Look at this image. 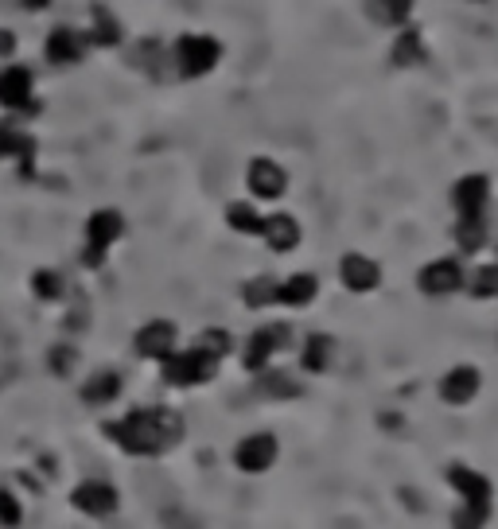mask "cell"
<instances>
[{"instance_id":"obj_1","label":"cell","mask_w":498,"mask_h":529,"mask_svg":"<svg viewBox=\"0 0 498 529\" xmlns=\"http://www.w3.org/2000/svg\"><path fill=\"white\" fill-rule=\"evenodd\" d=\"M187 424L176 409L168 405H148V409H133L121 421H106V436L125 452L137 459H156L164 452H172L183 440Z\"/></svg>"},{"instance_id":"obj_2","label":"cell","mask_w":498,"mask_h":529,"mask_svg":"<svg viewBox=\"0 0 498 529\" xmlns=\"http://www.w3.org/2000/svg\"><path fill=\"white\" fill-rule=\"evenodd\" d=\"M121 234H125V214H121V211L102 207V211L90 214V218H86V246H82V265L98 269V265L106 261L109 249L121 242Z\"/></svg>"},{"instance_id":"obj_3","label":"cell","mask_w":498,"mask_h":529,"mask_svg":"<svg viewBox=\"0 0 498 529\" xmlns=\"http://www.w3.org/2000/svg\"><path fill=\"white\" fill-rule=\"evenodd\" d=\"M214 374H218V362H214L211 354L195 351V347L168 354V358L160 362V378H164L168 386H176V389L207 386Z\"/></svg>"},{"instance_id":"obj_4","label":"cell","mask_w":498,"mask_h":529,"mask_svg":"<svg viewBox=\"0 0 498 529\" xmlns=\"http://www.w3.org/2000/svg\"><path fill=\"white\" fill-rule=\"evenodd\" d=\"M218 59H222V43L214 36H199V32H187V36L176 39V47H172V63H176V71L183 78H203V74H211L218 67Z\"/></svg>"},{"instance_id":"obj_5","label":"cell","mask_w":498,"mask_h":529,"mask_svg":"<svg viewBox=\"0 0 498 529\" xmlns=\"http://www.w3.org/2000/svg\"><path fill=\"white\" fill-rule=\"evenodd\" d=\"M296 339H292V327L288 323H269V327H257L246 339V351H242V366L249 374H265L269 362L281 351H292Z\"/></svg>"},{"instance_id":"obj_6","label":"cell","mask_w":498,"mask_h":529,"mask_svg":"<svg viewBox=\"0 0 498 529\" xmlns=\"http://www.w3.org/2000/svg\"><path fill=\"white\" fill-rule=\"evenodd\" d=\"M234 467L242 475H265L277 459H281V440L273 432H249L234 444Z\"/></svg>"},{"instance_id":"obj_7","label":"cell","mask_w":498,"mask_h":529,"mask_svg":"<svg viewBox=\"0 0 498 529\" xmlns=\"http://www.w3.org/2000/svg\"><path fill=\"white\" fill-rule=\"evenodd\" d=\"M246 187L257 203H277L288 191V172L269 156H253L246 168Z\"/></svg>"},{"instance_id":"obj_8","label":"cell","mask_w":498,"mask_h":529,"mask_svg":"<svg viewBox=\"0 0 498 529\" xmlns=\"http://www.w3.org/2000/svg\"><path fill=\"white\" fill-rule=\"evenodd\" d=\"M0 109H8V113H39L36 74L28 67H4L0 71Z\"/></svg>"},{"instance_id":"obj_9","label":"cell","mask_w":498,"mask_h":529,"mask_svg":"<svg viewBox=\"0 0 498 529\" xmlns=\"http://www.w3.org/2000/svg\"><path fill=\"white\" fill-rule=\"evenodd\" d=\"M71 506L86 518H109V514H117L121 494L106 479H82L71 491Z\"/></svg>"},{"instance_id":"obj_10","label":"cell","mask_w":498,"mask_h":529,"mask_svg":"<svg viewBox=\"0 0 498 529\" xmlns=\"http://www.w3.org/2000/svg\"><path fill=\"white\" fill-rule=\"evenodd\" d=\"M463 284H467V273H463L460 257H436L417 273V288L425 296H452V292H460Z\"/></svg>"},{"instance_id":"obj_11","label":"cell","mask_w":498,"mask_h":529,"mask_svg":"<svg viewBox=\"0 0 498 529\" xmlns=\"http://www.w3.org/2000/svg\"><path fill=\"white\" fill-rule=\"evenodd\" d=\"M179 331L172 319H148L144 327H137L133 335V351L141 358H152V362H164L168 354H176L179 347Z\"/></svg>"},{"instance_id":"obj_12","label":"cell","mask_w":498,"mask_h":529,"mask_svg":"<svg viewBox=\"0 0 498 529\" xmlns=\"http://www.w3.org/2000/svg\"><path fill=\"white\" fill-rule=\"evenodd\" d=\"M487 203H491V179L483 172H471V176H460L456 187H452V211L456 218H479L487 214Z\"/></svg>"},{"instance_id":"obj_13","label":"cell","mask_w":498,"mask_h":529,"mask_svg":"<svg viewBox=\"0 0 498 529\" xmlns=\"http://www.w3.org/2000/svg\"><path fill=\"white\" fill-rule=\"evenodd\" d=\"M479 389H483V374L471 366V362H460V366H452L444 378H440V401L444 405H471L475 397H479Z\"/></svg>"},{"instance_id":"obj_14","label":"cell","mask_w":498,"mask_h":529,"mask_svg":"<svg viewBox=\"0 0 498 529\" xmlns=\"http://www.w3.org/2000/svg\"><path fill=\"white\" fill-rule=\"evenodd\" d=\"M339 281H343L347 292L366 296V292H374V288L382 284V269H378V261L366 257V253H347V257L339 261Z\"/></svg>"},{"instance_id":"obj_15","label":"cell","mask_w":498,"mask_h":529,"mask_svg":"<svg viewBox=\"0 0 498 529\" xmlns=\"http://www.w3.org/2000/svg\"><path fill=\"white\" fill-rule=\"evenodd\" d=\"M86 51H90V39H86V32H74V28H55V32L47 36V43H43L47 63H55V67H74V63H82Z\"/></svg>"},{"instance_id":"obj_16","label":"cell","mask_w":498,"mask_h":529,"mask_svg":"<svg viewBox=\"0 0 498 529\" xmlns=\"http://www.w3.org/2000/svg\"><path fill=\"white\" fill-rule=\"evenodd\" d=\"M444 479H448L452 491L460 494V502H491V498H495L491 479H487L483 471L467 467V463H452V467L444 471Z\"/></svg>"},{"instance_id":"obj_17","label":"cell","mask_w":498,"mask_h":529,"mask_svg":"<svg viewBox=\"0 0 498 529\" xmlns=\"http://www.w3.org/2000/svg\"><path fill=\"white\" fill-rule=\"evenodd\" d=\"M300 238H304V230H300V222H296L292 214H285V211L265 214V222H261V242L273 249V253H292V249L300 246Z\"/></svg>"},{"instance_id":"obj_18","label":"cell","mask_w":498,"mask_h":529,"mask_svg":"<svg viewBox=\"0 0 498 529\" xmlns=\"http://www.w3.org/2000/svg\"><path fill=\"white\" fill-rule=\"evenodd\" d=\"M0 160H20V168L32 176V160H36V137L24 133L20 125L4 121L0 125Z\"/></svg>"},{"instance_id":"obj_19","label":"cell","mask_w":498,"mask_h":529,"mask_svg":"<svg viewBox=\"0 0 498 529\" xmlns=\"http://www.w3.org/2000/svg\"><path fill=\"white\" fill-rule=\"evenodd\" d=\"M316 296H320V281L312 273H292L277 288V304L281 308H308V304H316Z\"/></svg>"},{"instance_id":"obj_20","label":"cell","mask_w":498,"mask_h":529,"mask_svg":"<svg viewBox=\"0 0 498 529\" xmlns=\"http://www.w3.org/2000/svg\"><path fill=\"white\" fill-rule=\"evenodd\" d=\"M121 389H125V382H121L117 370H98L82 382V401L86 405H113L121 397Z\"/></svg>"},{"instance_id":"obj_21","label":"cell","mask_w":498,"mask_h":529,"mask_svg":"<svg viewBox=\"0 0 498 529\" xmlns=\"http://www.w3.org/2000/svg\"><path fill=\"white\" fill-rule=\"evenodd\" d=\"M90 20H94V24L86 28L90 47H117V43H121V36H125V32H121V20L109 12L106 4H94V8H90Z\"/></svg>"},{"instance_id":"obj_22","label":"cell","mask_w":498,"mask_h":529,"mask_svg":"<svg viewBox=\"0 0 498 529\" xmlns=\"http://www.w3.org/2000/svg\"><path fill=\"white\" fill-rule=\"evenodd\" d=\"M425 59H428V51H425V39H421V32L405 28L401 36L393 39V47H390V63H393V67H421Z\"/></svg>"},{"instance_id":"obj_23","label":"cell","mask_w":498,"mask_h":529,"mask_svg":"<svg viewBox=\"0 0 498 529\" xmlns=\"http://www.w3.org/2000/svg\"><path fill=\"white\" fill-rule=\"evenodd\" d=\"M331 358H335V343L327 339V335H308L304 339V347H300V366L308 370V374H323V370H331Z\"/></svg>"},{"instance_id":"obj_24","label":"cell","mask_w":498,"mask_h":529,"mask_svg":"<svg viewBox=\"0 0 498 529\" xmlns=\"http://www.w3.org/2000/svg\"><path fill=\"white\" fill-rule=\"evenodd\" d=\"M452 242H456L460 253H479V249L487 246V214H479V218H456Z\"/></svg>"},{"instance_id":"obj_25","label":"cell","mask_w":498,"mask_h":529,"mask_svg":"<svg viewBox=\"0 0 498 529\" xmlns=\"http://www.w3.org/2000/svg\"><path fill=\"white\" fill-rule=\"evenodd\" d=\"M261 222H265V214L257 211L253 203H230V207H226V226H230L234 234L261 238Z\"/></svg>"},{"instance_id":"obj_26","label":"cell","mask_w":498,"mask_h":529,"mask_svg":"<svg viewBox=\"0 0 498 529\" xmlns=\"http://www.w3.org/2000/svg\"><path fill=\"white\" fill-rule=\"evenodd\" d=\"M277 288H281V281H273V277H253V281L242 284V304L253 312L277 308Z\"/></svg>"},{"instance_id":"obj_27","label":"cell","mask_w":498,"mask_h":529,"mask_svg":"<svg viewBox=\"0 0 498 529\" xmlns=\"http://www.w3.org/2000/svg\"><path fill=\"white\" fill-rule=\"evenodd\" d=\"M195 351L211 354L214 362H222L226 354H234V335H230L226 327H203V331L195 335Z\"/></svg>"},{"instance_id":"obj_28","label":"cell","mask_w":498,"mask_h":529,"mask_svg":"<svg viewBox=\"0 0 498 529\" xmlns=\"http://www.w3.org/2000/svg\"><path fill=\"white\" fill-rule=\"evenodd\" d=\"M63 292H67V281H63L59 269H36V273H32V296H36V300H43V304H59Z\"/></svg>"},{"instance_id":"obj_29","label":"cell","mask_w":498,"mask_h":529,"mask_svg":"<svg viewBox=\"0 0 498 529\" xmlns=\"http://www.w3.org/2000/svg\"><path fill=\"white\" fill-rule=\"evenodd\" d=\"M413 4H417V0H370V16H374L378 24L393 28V24H405V20L413 16Z\"/></svg>"},{"instance_id":"obj_30","label":"cell","mask_w":498,"mask_h":529,"mask_svg":"<svg viewBox=\"0 0 498 529\" xmlns=\"http://www.w3.org/2000/svg\"><path fill=\"white\" fill-rule=\"evenodd\" d=\"M491 522V502H460L452 510V529H487Z\"/></svg>"},{"instance_id":"obj_31","label":"cell","mask_w":498,"mask_h":529,"mask_svg":"<svg viewBox=\"0 0 498 529\" xmlns=\"http://www.w3.org/2000/svg\"><path fill=\"white\" fill-rule=\"evenodd\" d=\"M475 300H495L498 296V265H483V269H475L471 273V281L463 284Z\"/></svg>"},{"instance_id":"obj_32","label":"cell","mask_w":498,"mask_h":529,"mask_svg":"<svg viewBox=\"0 0 498 529\" xmlns=\"http://www.w3.org/2000/svg\"><path fill=\"white\" fill-rule=\"evenodd\" d=\"M24 522V502L16 498V491L0 487V529H16Z\"/></svg>"},{"instance_id":"obj_33","label":"cell","mask_w":498,"mask_h":529,"mask_svg":"<svg viewBox=\"0 0 498 529\" xmlns=\"http://www.w3.org/2000/svg\"><path fill=\"white\" fill-rule=\"evenodd\" d=\"M261 378H265V382H261V393H265V397H296V393H300V386H296L288 374H281V370H265Z\"/></svg>"},{"instance_id":"obj_34","label":"cell","mask_w":498,"mask_h":529,"mask_svg":"<svg viewBox=\"0 0 498 529\" xmlns=\"http://www.w3.org/2000/svg\"><path fill=\"white\" fill-rule=\"evenodd\" d=\"M47 362H51V370H55L59 378H67L74 366H78V351H74V347H55Z\"/></svg>"},{"instance_id":"obj_35","label":"cell","mask_w":498,"mask_h":529,"mask_svg":"<svg viewBox=\"0 0 498 529\" xmlns=\"http://www.w3.org/2000/svg\"><path fill=\"white\" fill-rule=\"evenodd\" d=\"M16 55V36L8 28H0V59H12Z\"/></svg>"},{"instance_id":"obj_36","label":"cell","mask_w":498,"mask_h":529,"mask_svg":"<svg viewBox=\"0 0 498 529\" xmlns=\"http://www.w3.org/2000/svg\"><path fill=\"white\" fill-rule=\"evenodd\" d=\"M24 8L28 12H43V8H51V0H24Z\"/></svg>"},{"instance_id":"obj_37","label":"cell","mask_w":498,"mask_h":529,"mask_svg":"<svg viewBox=\"0 0 498 529\" xmlns=\"http://www.w3.org/2000/svg\"><path fill=\"white\" fill-rule=\"evenodd\" d=\"M471 4H487V0H471Z\"/></svg>"}]
</instances>
